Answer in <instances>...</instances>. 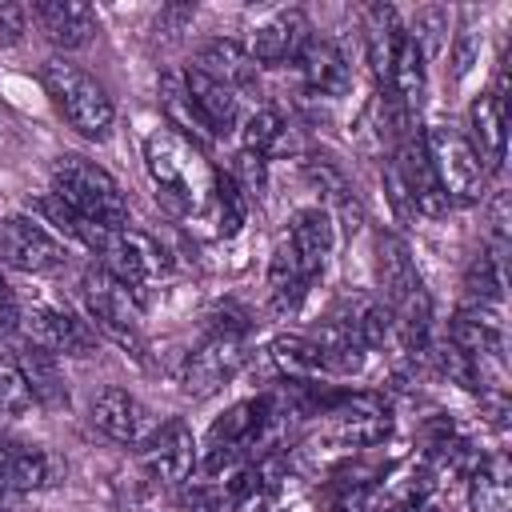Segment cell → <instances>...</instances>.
Listing matches in <instances>:
<instances>
[{"mask_svg": "<svg viewBox=\"0 0 512 512\" xmlns=\"http://www.w3.org/2000/svg\"><path fill=\"white\" fill-rule=\"evenodd\" d=\"M468 508L472 512H512V472L504 452L484 456L468 472Z\"/></svg>", "mask_w": 512, "mask_h": 512, "instance_id": "cell-27", "label": "cell"}, {"mask_svg": "<svg viewBox=\"0 0 512 512\" xmlns=\"http://www.w3.org/2000/svg\"><path fill=\"white\" fill-rule=\"evenodd\" d=\"M20 340L52 352V356H88L96 348V328L88 316H80L68 300L36 296L32 304H20Z\"/></svg>", "mask_w": 512, "mask_h": 512, "instance_id": "cell-7", "label": "cell"}, {"mask_svg": "<svg viewBox=\"0 0 512 512\" xmlns=\"http://www.w3.org/2000/svg\"><path fill=\"white\" fill-rule=\"evenodd\" d=\"M0 264L28 276H56L68 264L64 236L48 232L36 216H4L0 220Z\"/></svg>", "mask_w": 512, "mask_h": 512, "instance_id": "cell-10", "label": "cell"}, {"mask_svg": "<svg viewBox=\"0 0 512 512\" xmlns=\"http://www.w3.org/2000/svg\"><path fill=\"white\" fill-rule=\"evenodd\" d=\"M312 40V24L300 8H284V12H272L268 20H260L252 28V44H248V56L256 64H288L300 56V48Z\"/></svg>", "mask_w": 512, "mask_h": 512, "instance_id": "cell-17", "label": "cell"}, {"mask_svg": "<svg viewBox=\"0 0 512 512\" xmlns=\"http://www.w3.org/2000/svg\"><path fill=\"white\" fill-rule=\"evenodd\" d=\"M376 288L380 304L392 316L396 336L408 352H428V328H432V296L420 280V268L408 252V244L396 232H376Z\"/></svg>", "mask_w": 512, "mask_h": 512, "instance_id": "cell-1", "label": "cell"}, {"mask_svg": "<svg viewBox=\"0 0 512 512\" xmlns=\"http://www.w3.org/2000/svg\"><path fill=\"white\" fill-rule=\"evenodd\" d=\"M392 164H396V172H400V180H404V188H408V200H412V212L416 216H448V196H444V188H440V180H436V172H432V160H428V152H424V136L416 132V128H408L396 144H392V156H388Z\"/></svg>", "mask_w": 512, "mask_h": 512, "instance_id": "cell-14", "label": "cell"}, {"mask_svg": "<svg viewBox=\"0 0 512 512\" xmlns=\"http://www.w3.org/2000/svg\"><path fill=\"white\" fill-rule=\"evenodd\" d=\"M448 344L464 356H504V320L496 304H464L448 320Z\"/></svg>", "mask_w": 512, "mask_h": 512, "instance_id": "cell-21", "label": "cell"}, {"mask_svg": "<svg viewBox=\"0 0 512 512\" xmlns=\"http://www.w3.org/2000/svg\"><path fill=\"white\" fill-rule=\"evenodd\" d=\"M96 256H100V268L108 276H116L136 296H140L144 284H152L168 268L164 248L152 236L136 232V228H108L104 240H100V248H96Z\"/></svg>", "mask_w": 512, "mask_h": 512, "instance_id": "cell-11", "label": "cell"}, {"mask_svg": "<svg viewBox=\"0 0 512 512\" xmlns=\"http://www.w3.org/2000/svg\"><path fill=\"white\" fill-rule=\"evenodd\" d=\"M268 356L280 368V376L296 384H312L320 376H348L360 372L368 360L364 352H332L312 336H276L268 344Z\"/></svg>", "mask_w": 512, "mask_h": 512, "instance_id": "cell-13", "label": "cell"}, {"mask_svg": "<svg viewBox=\"0 0 512 512\" xmlns=\"http://www.w3.org/2000/svg\"><path fill=\"white\" fill-rule=\"evenodd\" d=\"M80 300H84V316L96 332H104L108 340H116L128 352H144V336H140V296L128 292L116 276H108L100 264H92L80 276Z\"/></svg>", "mask_w": 512, "mask_h": 512, "instance_id": "cell-5", "label": "cell"}, {"mask_svg": "<svg viewBox=\"0 0 512 512\" xmlns=\"http://www.w3.org/2000/svg\"><path fill=\"white\" fill-rule=\"evenodd\" d=\"M504 96L500 92H480L468 104V132L464 140L472 144V152L480 156L484 172H500L504 168V152H508V128H504Z\"/></svg>", "mask_w": 512, "mask_h": 512, "instance_id": "cell-18", "label": "cell"}, {"mask_svg": "<svg viewBox=\"0 0 512 512\" xmlns=\"http://www.w3.org/2000/svg\"><path fill=\"white\" fill-rule=\"evenodd\" d=\"M208 212L216 224V236H236L248 220V192L236 184L232 172H216L212 176V196H208Z\"/></svg>", "mask_w": 512, "mask_h": 512, "instance_id": "cell-31", "label": "cell"}, {"mask_svg": "<svg viewBox=\"0 0 512 512\" xmlns=\"http://www.w3.org/2000/svg\"><path fill=\"white\" fill-rule=\"evenodd\" d=\"M0 456H4V468H8V480L16 492H40L52 484L56 476V464L52 456L32 444V440H12V444H0Z\"/></svg>", "mask_w": 512, "mask_h": 512, "instance_id": "cell-29", "label": "cell"}, {"mask_svg": "<svg viewBox=\"0 0 512 512\" xmlns=\"http://www.w3.org/2000/svg\"><path fill=\"white\" fill-rule=\"evenodd\" d=\"M248 356V324H212V332L188 352L184 360V392L188 396H212L220 392Z\"/></svg>", "mask_w": 512, "mask_h": 512, "instance_id": "cell-8", "label": "cell"}, {"mask_svg": "<svg viewBox=\"0 0 512 512\" xmlns=\"http://www.w3.org/2000/svg\"><path fill=\"white\" fill-rule=\"evenodd\" d=\"M328 324H336L352 344H360L364 352H376L384 348L396 328H392V316L388 308L380 304L376 292H344L332 308H328Z\"/></svg>", "mask_w": 512, "mask_h": 512, "instance_id": "cell-16", "label": "cell"}, {"mask_svg": "<svg viewBox=\"0 0 512 512\" xmlns=\"http://www.w3.org/2000/svg\"><path fill=\"white\" fill-rule=\"evenodd\" d=\"M196 464H200L196 436H192V428H188L180 416L156 424V432L140 444V472H144L152 484H160V488H180V484H188V476H192Z\"/></svg>", "mask_w": 512, "mask_h": 512, "instance_id": "cell-12", "label": "cell"}, {"mask_svg": "<svg viewBox=\"0 0 512 512\" xmlns=\"http://www.w3.org/2000/svg\"><path fill=\"white\" fill-rule=\"evenodd\" d=\"M88 420L116 444H144L152 432H156V416L148 412V404L140 396H132L128 388L120 384H108L92 396V408H88Z\"/></svg>", "mask_w": 512, "mask_h": 512, "instance_id": "cell-15", "label": "cell"}, {"mask_svg": "<svg viewBox=\"0 0 512 512\" xmlns=\"http://www.w3.org/2000/svg\"><path fill=\"white\" fill-rule=\"evenodd\" d=\"M32 408H36V400H32V388L20 372V364L12 356H0V416H24Z\"/></svg>", "mask_w": 512, "mask_h": 512, "instance_id": "cell-34", "label": "cell"}, {"mask_svg": "<svg viewBox=\"0 0 512 512\" xmlns=\"http://www.w3.org/2000/svg\"><path fill=\"white\" fill-rule=\"evenodd\" d=\"M40 84L52 96L56 112L68 120V128H76L88 140H104L116 124V104L104 92V84L84 72L76 60L68 56H48L40 64Z\"/></svg>", "mask_w": 512, "mask_h": 512, "instance_id": "cell-3", "label": "cell"}, {"mask_svg": "<svg viewBox=\"0 0 512 512\" xmlns=\"http://www.w3.org/2000/svg\"><path fill=\"white\" fill-rule=\"evenodd\" d=\"M500 288H504V260H500L496 252L472 256V264H468V272H464L468 304H496V300H500Z\"/></svg>", "mask_w": 512, "mask_h": 512, "instance_id": "cell-33", "label": "cell"}, {"mask_svg": "<svg viewBox=\"0 0 512 512\" xmlns=\"http://www.w3.org/2000/svg\"><path fill=\"white\" fill-rule=\"evenodd\" d=\"M144 168H148V180L168 212L196 216L208 208L216 168L204 160V152L192 140L176 136L172 128H156L144 140Z\"/></svg>", "mask_w": 512, "mask_h": 512, "instance_id": "cell-2", "label": "cell"}, {"mask_svg": "<svg viewBox=\"0 0 512 512\" xmlns=\"http://www.w3.org/2000/svg\"><path fill=\"white\" fill-rule=\"evenodd\" d=\"M280 136H284V120H280V112H276V108H256V112L244 116V128H240V152H252V156H260V160H268V156L276 152Z\"/></svg>", "mask_w": 512, "mask_h": 512, "instance_id": "cell-32", "label": "cell"}, {"mask_svg": "<svg viewBox=\"0 0 512 512\" xmlns=\"http://www.w3.org/2000/svg\"><path fill=\"white\" fill-rule=\"evenodd\" d=\"M12 360L20 364V372H24V380H28L36 404H44V408H68V384H64L60 364H56L52 352H44V348L20 340V352H16Z\"/></svg>", "mask_w": 512, "mask_h": 512, "instance_id": "cell-26", "label": "cell"}, {"mask_svg": "<svg viewBox=\"0 0 512 512\" xmlns=\"http://www.w3.org/2000/svg\"><path fill=\"white\" fill-rule=\"evenodd\" d=\"M160 108H164V116H168V128H176V136L192 140L196 148L216 140V136L208 132V124L200 120V112L192 108V100H188L184 72H164V76H160Z\"/></svg>", "mask_w": 512, "mask_h": 512, "instance_id": "cell-28", "label": "cell"}, {"mask_svg": "<svg viewBox=\"0 0 512 512\" xmlns=\"http://www.w3.org/2000/svg\"><path fill=\"white\" fill-rule=\"evenodd\" d=\"M284 240H288V248L296 252V260L304 264V272L316 280L320 268H324V260H328L332 248H336V220H332V212L320 208V204L296 208L292 220H288Z\"/></svg>", "mask_w": 512, "mask_h": 512, "instance_id": "cell-20", "label": "cell"}, {"mask_svg": "<svg viewBox=\"0 0 512 512\" xmlns=\"http://www.w3.org/2000/svg\"><path fill=\"white\" fill-rule=\"evenodd\" d=\"M404 32L416 40V48H420L424 56L436 52V48H440V32H448V8H436V4L416 8L412 28H404Z\"/></svg>", "mask_w": 512, "mask_h": 512, "instance_id": "cell-35", "label": "cell"}, {"mask_svg": "<svg viewBox=\"0 0 512 512\" xmlns=\"http://www.w3.org/2000/svg\"><path fill=\"white\" fill-rule=\"evenodd\" d=\"M420 136H424V152L432 160V172H436L448 204H476L488 188V172H484L480 156L472 152V144L464 140V132L440 120V124H428Z\"/></svg>", "mask_w": 512, "mask_h": 512, "instance_id": "cell-6", "label": "cell"}, {"mask_svg": "<svg viewBox=\"0 0 512 512\" xmlns=\"http://www.w3.org/2000/svg\"><path fill=\"white\" fill-rule=\"evenodd\" d=\"M428 56L416 48V40L404 32L396 52H392V68H388V96L408 112V116H420V104H424V88H428Z\"/></svg>", "mask_w": 512, "mask_h": 512, "instance_id": "cell-24", "label": "cell"}, {"mask_svg": "<svg viewBox=\"0 0 512 512\" xmlns=\"http://www.w3.org/2000/svg\"><path fill=\"white\" fill-rule=\"evenodd\" d=\"M24 32H28V12L20 4H12V0H0V48L20 44Z\"/></svg>", "mask_w": 512, "mask_h": 512, "instance_id": "cell-37", "label": "cell"}, {"mask_svg": "<svg viewBox=\"0 0 512 512\" xmlns=\"http://www.w3.org/2000/svg\"><path fill=\"white\" fill-rule=\"evenodd\" d=\"M476 60H480V32L472 24H460V32L452 40V76L464 80Z\"/></svg>", "mask_w": 512, "mask_h": 512, "instance_id": "cell-36", "label": "cell"}, {"mask_svg": "<svg viewBox=\"0 0 512 512\" xmlns=\"http://www.w3.org/2000/svg\"><path fill=\"white\" fill-rule=\"evenodd\" d=\"M196 68L216 76L220 84H228L232 92L236 88H248L256 80V60L248 56V48H240L236 40H208L196 56Z\"/></svg>", "mask_w": 512, "mask_h": 512, "instance_id": "cell-30", "label": "cell"}, {"mask_svg": "<svg viewBox=\"0 0 512 512\" xmlns=\"http://www.w3.org/2000/svg\"><path fill=\"white\" fill-rule=\"evenodd\" d=\"M32 20H36L40 32H44L56 48H64V52L92 44V36H96V28H100L96 8L84 4V0H36V4H32Z\"/></svg>", "mask_w": 512, "mask_h": 512, "instance_id": "cell-19", "label": "cell"}, {"mask_svg": "<svg viewBox=\"0 0 512 512\" xmlns=\"http://www.w3.org/2000/svg\"><path fill=\"white\" fill-rule=\"evenodd\" d=\"M184 88H188V100H192V108L200 112V120L208 124L212 136H224V132L236 128V120H240V96L228 84H220L216 76H208V72H200L192 64V68H184Z\"/></svg>", "mask_w": 512, "mask_h": 512, "instance_id": "cell-23", "label": "cell"}, {"mask_svg": "<svg viewBox=\"0 0 512 512\" xmlns=\"http://www.w3.org/2000/svg\"><path fill=\"white\" fill-rule=\"evenodd\" d=\"M52 192L80 212L84 220L100 224V228H128V200L120 192V184L112 180V172H104L96 160L64 152L52 164Z\"/></svg>", "mask_w": 512, "mask_h": 512, "instance_id": "cell-4", "label": "cell"}, {"mask_svg": "<svg viewBox=\"0 0 512 512\" xmlns=\"http://www.w3.org/2000/svg\"><path fill=\"white\" fill-rule=\"evenodd\" d=\"M320 424V440L336 452H360L380 444L392 432V412L380 396L372 392H356V396H336L324 412Z\"/></svg>", "mask_w": 512, "mask_h": 512, "instance_id": "cell-9", "label": "cell"}, {"mask_svg": "<svg viewBox=\"0 0 512 512\" xmlns=\"http://www.w3.org/2000/svg\"><path fill=\"white\" fill-rule=\"evenodd\" d=\"M16 328H20V304H16L12 288H8V280L0 276V340L12 336Z\"/></svg>", "mask_w": 512, "mask_h": 512, "instance_id": "cell-38", "label": "cell"}, {"mask_svg": "<svg viewBox=\"0 0 512 512\" xmlns=\"http://www.w3.org/2000/svg\"><path fill=\"white\" fill-rule=\"evenodd\" d=\"M308 284H312V276L304 272V264L296 260L288 240L280 236L268 256V308L276 316H292L300 308V300L308 296Z\"/></svg>", "mask_w": 512, "mask_h": 512, "instance_id": "cell-25", "label": "cell"}, {"mask_svg": "<svg viewBox=\"0 0 512 512\" xmlns=\"http://www.w3.org/2000/svg\"><path fill=\"white\" fill-rule=\"evenodd\" d=\"M296 68H300V80L312 96H344L348 84H352V68H348V56L332 44V40H320L312 36L300 56H296Z\"/></svg>", "mask_w": 512, "mask_h": 512, "instance_id": "cell-22", "label": "cell"}]
</instances>
